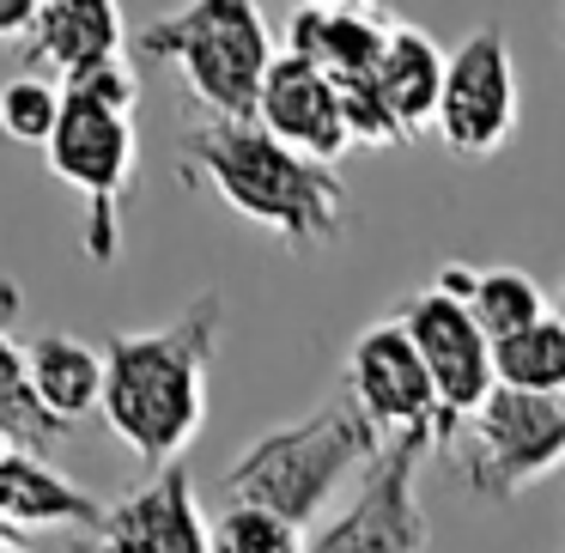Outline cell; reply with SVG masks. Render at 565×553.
I'll list each match as a JSON object with an SVG mask.
<instances>
[{
  "label": "cell",
  "instance_id": "1",
  "mask_svg": "<svg viewBox=\"0 0 565 553\" xmlns=\"http://www.w3.org/2000/svg\"><path fill=\"white\" fill-rule=\"evenodd\" d=\"M220 322H225V298L201 293L177 322L116 334L104 347V359H110L104 419L152 475L183 462V450L195 444L201 419H207V359L220 347Z\"/></svg>",
  "mask_w": 565,
  "mask_h": 553
},
{
  "label": "cell",
  "instance_id": "2",
  "mask_svg": "<svg viewBox=\"0 0 565 553\" xmlns=\"http://www.w3.org/2000/svg\"><path fill=\"white\" fill-rule=\"evenodd\" d=\"M183 164L232 213H244L249 225L274 232L292 249H322L347 232L341 171L280 147L262 123H213V116H201L183 135Z\"/></svg>",
  "mask_w": 565,
  "mask_h": 553
},
{
  "label": "cell",
  "instance_id": "3",
  "mask_svg": "<svg viewBox=\"0 0 565 553\" xmlns=\"http://www.w3.org/2000/svg\"><path fill=\"white\" fill-rule=\"evenodd\" d=\"M390 450V438L377 432V419L359 407L353 390H334L317 414L292 419V426H274L225 468V499L232 504H256L274 511L286 523L310 529L329 499L347 480H365L377 468V456Z\"/></svg>",
  "mask_w": 565,
  "mask_h": 553
},
{
  "label": "cell",
  "instance_id": "4",
  "mask_svg": "<svg viewBox=\"0 0 565 553\" xmlns=\"http://www.w3.org/2000/svg\"><path fill=\"white\" fill-rule=\"evenodd\" d=\"M140 55L171 62L213 123H256L262 86L280 62L249 0H195L171 19H152L140 31Z\"/></svg>",
  "mask_w": 565,
  "mask_h": 553
},
{
  "label": "cell",
  "instance_id": "5",
  "mask_svg": "<svg viewBox=\"0 0 565 553\" xmlns=\"http://www.w3.org/2000/svg\"><path fill=\"white\" fill-rule=\"evenodd\" d=\"M43 159H50V171L62 177V183H74L79 195H86L79 244H86V256L98 262V268H110V262L122 256V201H128V183H135V164H140L135 116L67 92L62 128H55V140L43 147Z\"/></svg>",
  "mask_w": 565,
  "mask_h": 553
},
{
  "label": "cell",
  "instance_id": "6",
  "mask_svg": "<svg viewBox=\"0 0 565 553\" xmlns=\"http://www.w3.org/2000/svg\"><path fill=\"white\" fill-rule=\"evenodd\" d=\"M565 462V402L523 390H492V402L468 419L462 480L475 499H516L541 475Z\"/></svg>",
  "mask_w": 565,
  "mask_h": 553
},
{
  "label": "cell",
  "instance_id": "7",
  "mask_svg": "<svg viewBox=\"0 0 565 553\" xmlns=\"http://www.w3.org/2000/svg\"><path fill=\"white\" fill-rule=\"evenodd\" d=\"M438 450L431 432H407L390 438V450L377 456L365 480H359V499H347V511L310 541V553H426L431 523L419 511V468Z\"/></svg>",
  "mask_w": 565,
  "mask_h": 553
},
{
  "label": "cell",
  "instance_id": "8",
  "mask_svg": "<svg viewBox=\"0 0 565 553\" xmlns=\"http://www.w3.org/2000/svg\"><path fill=\"white\" fill-rule=\"evenodd\" d=\"M347 390L359 395V407H365V414L377 419V432H390V438H407V432H431V438H438V450H450L456 432H462V419L444 414L438 383H431V371H426V359H419V347L407 341V329H402L395 317L371 322V329L353 341Z\"/></svg>",
  "mask_w": 565,
  "mask_h": 553
},
{
  "label": "cell",
  "instance_id": "9",
  "mask_svg": "<svg viewBox=\"0 0 565 553\" xmlns=\"http://www.w3.org/2000/svg\"><path fill=\"white\" fill-rule=\"evenodd\" d=\"M516 135V67L499 25H475L450 55L438 104V140L462 159H492Z\"/></svg>",
  "mask_w": 565,
  "mask_h": 553
},
{
  "label": "cell",
  "instance_id": "10",
  "mask_svg": "<svg viewBox=\"0 0 565 553\" xmlns=\"http://www.w3.org/2000/svg\"><path fill=\"white\" fill-rule=\"evenodd\" d=\"M395 322H402L407 341L426 359L444 414L475 419L480 407L492 402V390H499V347H492V334L475 322V310L444 298V293H419L395 310Z\"/></svg>",
  "mask_w": 565,
  "mask_h": 553
},
{
  "label": "cell",
  "instance_id": "11",
  "mask_svg": "<svg viewBox=\"0 0 565 553\" xmlns=\"http://www.w3.org/2000/svg\"><path fill=\"white\" fill-rule=\"evenodd\" d=\"M104 553H213V529L195 504V480L189 468H164V475L140 480L135 492L110 504L98 529Z\"/></svg>",
  "mask_w": 565,
  "mask_h": 553
},
{
  "label": "cell",
  "instance_id": "12",
  "mask_svg": "<svg viewBox=\"0 0 565 553\" xmlns=\"http://www.w3.org/2000/svg\"><path fill=\"white\" fill-rule=\"evenodd\" d=\"M256 123L268 128L280 147L305 152V159H317V164H334L353 147L347 110H341V86H334L322 67L298 62V55H280V62H274L268 86H262Z\"/></svg>",
  "mask_w": 565,
  "mask_h": 553
},
{
  "label": "cell",
  "instance_id": "13",
  "mask_svg": "<svg viewBox=\"0 0 565 553\" xmlns=\"http://www.w3.org/2000/svg\"><path fill=\"white\" fill-rule=\"evenodd\" d=\"M292 38L298 62L322 67L329 79H359V74H377L383 50L395 38V19L383 7H353V0H322V7H292Z\"/></svg>",
  "mask_w": 565,
  "mask_h": 553
},
{
  "label": "cell",
  "instance_id": "14",
  "mask_svg": "<svg viewBox=\"0 0 565 553\" xmlns=\"http://www.w3.org/2000/svg\"><path fill=\"white\" fill-rule=\"evenodd\" d=\"M122 13L110 0H43L31 25V62L50 67L62 86L122 62Z\"/></svg>",
  "mask_w": 565,
  "mask_h": 553
},
{
  "label": "cell",
  "instance_id": "15",
  "mask_svg": "<svg viewBox=\"0 0 565 553\" xmlns=\"http://www.w3.org/2000/svg\"><path fill=\"white\" fill-rule=\"evenodd\" d=\"M0 517L13 529H92L98 535L110 504L74 487L38 450H0Z\"/></svg>",
  "mask_w": 565,
  "mask_h": 553
},
{
  "label": "cell",
  "instance_id": "16",
  "mask_svg": "<svg viewBox=\"0 0 565 553\" xmlns=\"http://www.w3.org/2000/svg\"><path fill=\"white\" fill-rule=\"evenodd\" d=\"M25 371H31V390H38V402L50 407L62 426H74V419H86L92 407H104V383H110V359H104V347L79 341V334H38V341H25Z\"/></svg>",
  "mask_w": 565,
  "mask_h": 553
},
{
  "label": "cell",
  "instance_id": "17",
  "mask_svg": "<svg viewBox=\"0 0 565 553\" xmlns=\"http://www.w3.org/2000/svg\"><path fill=\"white\" fill-rule=\"evenodd\" d=\"M444 79H450V55H444L419 25H402V19H395V38L377 62V86H383V98H390L395 123L407 128V140L438 128Z\"/></svg>",
  "mask_w": 565,
  "mask_h": 553
},
{
  "label": "cell",
  "instance_id": "18",
  "mask_svg": "<svg viewBox=\"0 0 565 553\" xmlns=\"http://www.w3.org/2000/svg\"><path fill=\"white\" fill-rule=\"evenodd\" d=\"M13 310H19V286L0 280V444H7V450H50V444H62L74 426H62V419L38 402V390H31L25 347L7 334Z\"/></svg>",
  "mask_w": 565,
  "mask_h": 553
},
{
  "label": "cell",
  "instance_id": "19",
  "mask_svg": "<svg viewBox=\"0 0 565 553\" xmlns=\"http://www.w3.org/2000/svg\"><path fill=\"white\" fill-rule=\"evenodd\" d=\"M499 390L565 402V322L559 317H547V322H535V329L499 341Z\"/></svg>",
  "mask_w": 565,
  "mask_h": 553
},
{
  "label": "cell",
  "instance_id": "20",
  "mask_svg": "<svg viewBox=\"0 0 565 553\" xmlns=\"http://www.w3.org/2000/svg\"><path fill=\"white\" fill-rule=\"evenodd\" d=\"M468 310H475V322L492 334V347L511 341V334L535 329V322H547V293H541L535 280H529L523 268H480L475 280V298H468Z\"/></svg>",
  "mask_w": 565,
  "mask_h": 553
},
{
  "label": "cell",
  "instance_id": "21",
  "mask_svg": "<svg viewBox=\"0 0 565 553\" xmlns=\"http://www.w3.org/2000/svg\"><path fill=\"white\" fill-rule=\"evenodd\" d=\"M62 104L67 92L43 74H19L0 86V135L19 140V147H50L55 128H62Z\"/></svg>",
  "mask_w": 565,
  "mask_h": 553
},
{
  "label": "cell",
  "instance_id": "22",
  "mask_svg": "<svg viewBox=\"0 0 565 553\" xmlns=\"http://www.w3.org/2000/svg\"><path fill=\"white\" fill-rule=\"evenodd\" d=\"M213 553H310L305 529L256 504H225L213 523Z\"/></svg>",
  "mask_w": 565,
  "mask_h": 553
},
{
  "label": "cell",
  "instance_id": "23",
  "mask_svg": "<svg viewBox=\"0 0 565 553\" xmlns=\"http://www.w3.org/2000/svg\"><path fill=\"white\" fill-rule=\"evenodd\" d=\"M334 86H341V110H347V135H353V147H407V128L395 123L377 74L334 79Z\"/></svg>",
  "mask_w": 565,
  "mask_h": 553
},
{
  "label": "cell",
  "instance_id": "24",
  "mask_svg": "<svg viewBox=\"0 0 565 553\" xmlns=\"http://www.w3.org/2000/svg\"><path fill=\"white\" fill-rule=\"evenodd\" d=\"M475 280H480V268L444 262V268H438V286H431V293H444V298H456V305H468V298H475Z\"/></svg>",
  "mask_w": 565,
  "mask_h": 553
},
{
  "label": "cell",
  "instance_id": "25",
  "mask_svg": "<svg viewBox=\"0 0 565 553\" xmlns=\"http://www.w3.org/2000/svg\"><path fill=\"white\" fill-rule=\"evenodd\" d=\"M43 0H0V38H31Z\"/></svg>",
  "mask_w": 565,
  "mask_h": 553
},
{
  "label": "cell",
  "instance_id": "26",
  "mask_svg": "<svg viewBox=\"0 0 565 553\" xmlns=\"http://www.w3.org/2000/svg\"><path fill=\"white\" fill-rule=\"evenodd\" d=\"M0 547H19V529L7 523V517H0Z\"/></svg>",
  "mask_w": 565,
  "mask_h": 553
},
{
  "label": "cell",
  "instance_id": "27",
  "mask_svg": "<svg viewBox=\"0 0 565 553\" xmlns=\"http://www.w3.org/2000/svg\"><path fill=\"white\" fill-rule=\"evenodd\" d=\"M553 317H559V322H565V293H559V305H553Z\"/></svg>",
  "mask_w": 565,
  "mask_h": 553
},
{
  "label": "cell",
  "instance_id": "28",
  "mask_svg": "<svg viewBox=\"0 0 565 553\" xmlns=\"http://www.w3.org/2000/svg\"><path fill=\"white\" fill-rule=\"evenodd\" d=\"M74 553H104V547H98V541H86V547H74Z\"/></svg>",
  "mask_w": 565,
  "mask_h": 553
},
{
  "label": "cell",
  "instance_id": "29",
  "mask_svg": "<svg viewBox=\"0 0 565 553\" xmlns=\"http://www.w3.org/2000/svg\"><path fill=\"white\" fill-rule=\"evenodd\" d=\"M0 553H31V547H25V541H19V547H0Z\"/></svg>",
  "mask_w": 565,
  "mask_h": 553
},
{
  "label": "cell",
  "instance_id": "30",
  "mask_svg": "<svg viewBox=\"0 0 565 553\" xmlns=\"http://www.w3.org/2000/svg\"><path fill=\"white\" fill-rule=\"evenodd\" d=\"M559 38H565V25H559Z\"/></svg>",
  "mask_w": 565,
  "mask_h": 553
},
{
  "label": "cell",
  "instance_id": "31",
  "mask_svg": "<svg viewBox=\"0 0 565 553\" xmlns=\"http://www.w3.org/2000/svg\"><path fill=\"white\" fill-rule=\"evenodd\" d=\"M0 450H7V444H0Z\"/></svg>",
  "mask_w": 565,
  "mask_h": 553
}]
</instances>
